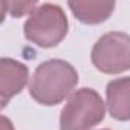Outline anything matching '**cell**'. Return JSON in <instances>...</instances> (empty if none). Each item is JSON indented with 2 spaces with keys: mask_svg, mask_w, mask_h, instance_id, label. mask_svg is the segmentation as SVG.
Here are the masks:
<instances>
[{
  "mask_svg": "<svg viewBox=\"0 0 130 130\" xmlns=\"http://www.w3.org/2000/svg\"><path fill=\"white\" fill-rule=\"evenodd\" d=\"M77 82V71L71 64L62 59H50L42 62L33 73L29 91L39 104L53 106L64 101L73 92Z\"/></svg>",
  "mask_w": 130,
  "mask_h": 130,
  "instance_id": "obj_1",
  "label": "cell"
},
{
  "mask_svg": "<svg viewBox=\"0 0 130 130\" xmlns=\"http://www.w3.org/2000/svg\"><path fill=\"white\" fill-rule=\"evenodd\" d=\"M68 33V20L61 6L44 3L24 23V36L39 47L50 48L61 44Z\"/></svg>",
  "mask_w": 130,
  "mask_h": 130,
  "instance_id": "obj_2",
  "label": "cell"
},
{
  "mask_svg": "<svg viewBox=\"0 0 130 130\" xmlns=\"http://www.w3.org/2000/svg\"><path fill=\"white\" fill-rule=\"evenodd\" d=\"M104 118V101L97 91L82 88L74 92L61 113V130H91Z\"/></svg>",
  "mask_w": 130,
  "mask_h": 130,
  "instance_id": "obj_3",
  "label": "cell"
},
{
  "mask_svg": "<svg viewBox=\"0 0 130 130\" xmlns=\"http://www.w3.org/2000/svg\"><path fill=\"white\" fill-rule=\"evenodd\" d=\"M91 59L98 71L106 74L130 70V36L124 32L103 35L92 48Z\"/></svg>",
  "mask_w": 130,
  "mask_h": 130,
  "instance_id": "obj_4",
  "label": "cell"
},
{
  "mask_svg": "<svg viewBox=\"0 0 130 130\" xmlns=\"http://www.w3.org/2000/svg\"><path fill=\"white\" fill-rule=\"evenodd\" d=\"M29 77L27 67L11 58H0V109L6 107L9 100L20 94Z\"/></svg>",
  "mask_w": 130,
  "mask_h": 130,
  "instance_id": "obj_5",
  "label": "cell"
},
{
  "mask_svg": "<svg viewBox=\"0 0 130 130\" xmlns=\"http://www.w3.org/2000/svg\"><path fill=\"white\" fill-rule=\"evenodd\" d=\"M74 17L83 24H100L115 9V0H68Z\"/></svg>",
  "mask_w": 130,
  "mask_h": 130,
  "instance_id": "obj_6",
  "label": "cell"
},
{
  "mask_svg": "<svg viewBox=\"0 0 130 130\" xmlns=\"http://www.w3.org/2000/svg\"><path fill=\"white\" fill-rule=\"evenodd\" d=\"M107 109L112 118L118 121L130 120V77L115 79L106 88Z\"/></svg>",
  "mask_w": 130,
  "mask_h": 130,
  "instance_id": "obj_7",
  "label": "cell"
},
{
  "mask_svg": "<svg viewBox=\"0 0 130 130\" xmlns=\"http://www.w3.org/2000/svg\"><path fill=\"white\" fill-rule=\"evenodd\" d=\"M36 3L38 0H6L8 11L15 18H20L23 15H27L29 12H33Z\"/></svg>",
  "mask_w": 130,
  "mask_h": 130,
  "instance_id": "obj_8",
  "label": "cell"
},
{
  "mask_svg": "<svg viewBox=\"0 0 130 130\" xmlns=\"http://www.w3.org/2000/svg\"><path fill=\"white\" fill-rule=\"evenodd\" d=\"M0 130H14V126L9 118L0 115Z\"/></svg>",
  "mask_w": 130,
  "mask_h": 130,
  "instance_id": "obj_9",
  "label": "cell"
},
{
  "mask_svg": "<svg viewBox=\"0 0 130 130\" xmlns=\"http://www.w3.org/2000/svg\"><path fill=\"white\" fill-rule=\"evenodd\" d=\"M6 11H8V6H6V0H0V24H2V23H3V20H5Z\"/></svg>",
  "mask_w": 130,
  "mask_h": 130,
  "instance_id": "obj_10",
  "label": "cell"
}]
</instances>
